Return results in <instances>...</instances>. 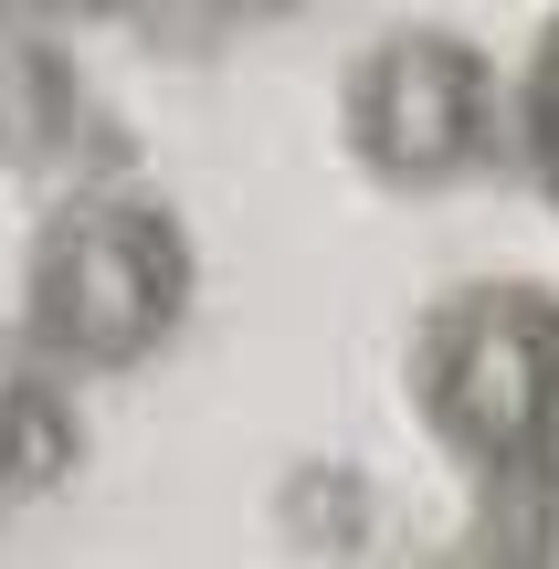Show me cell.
Instances as JSON below:
<instances>
[{
    "label": "cell",
    "mask_w": 559,
    "mask_h": 569,
    "mask_svg": "<svg viewBox=\"0 0 559 569\" xmlns=\"http://www.w3.org/2000/svg\"><path fill=\"white\" fill-rule=\"evenodd\" d=\"M84 96H74V53L42 21H0V169H42L63 159Z\"/></svg>",
    "instance_id": "4"
},
{
    "label": "cell",
    "mask_w": 559,
    "mask_h": 569,
    "mask_svg": "<svg viewBox=\"0 0 559 569\" xmlns=\"http://www.w3.org/2000/svg\"><path fill=\"white\" fill-rule=\"evenodd\" d=\"M74 369L42 359L32 338L0 348V475L11 486H53V475L84 465V422H74Z\"/></svg>",
    "instance_id": "5"
},
{
    "label": "cell",
    "mask_w": 559,
    "mask_h": 569,
    "mask_svg": "<svg viewBox=\"0 0 559 569\" xmlns=\"http://www.w3.org/2000/svg\"><path fill=\"white\" fill-rule=\"evenodd\" d=\"M0 496H11V475H0Z\"/></svg>",
    "instance_id": "9"
},
{
    "label": "cell",
    "mask_w": 559,
    "mask_h": 569,
    "mask_svg": "<svg viewBox=\"0 0 559 569\" xmlns=\"http://www.w3.org/2000/svg\"><path fill=\"white\" fill-rule=\"evenodd\" d=\"M117 0H0V21H42V32H74V21H106Z\"/></svg>",
    "instance_id": "7"
},
{
    "label": "cell",
    "mask_w": 559,
    "mask_h": 569,
    "mask_svg": "<svg viewBox=\"0 0 559 569\" xmlns=\"http://www.w3.org/2000/svg\"><path fill=\"white\" fill-rule=\"evenodd\" d=\"M222 21H286V11H307V0H211Z\"/></svg>",
    "instance_id": "8"
},
{
    "label": "cell",
    "mask_w": 559,
    "mask_h": 569,
    "mask_svg": "<svg viewBox=\"0 0 559 569\" xmlns=\"http://www.w3.org/2000/svg\"><path fill=\"white\" fill-rule=\"evenodd\" d=\"M190 232L148 190H74L53 222L32 232L21 264V338L63 359L74 380H117V369L159 359L190 317Z\"/></svg>",
    "instance_id": "2"
},
{
    "label": "cell",
    "mask_w": 559,
    "mask_h": 569,
    "mask_svg": "<svg viewBox=\"0 0 559 569\" xmlns=\"http://www.w3.org/2000/svg\"><path fill=\"white\" fill-rule=\"evenodd\" d=\"M412 411L486 496H528L559 475V284L476 274L433 296L401 348Z\"/></svg>",
    "instance_id": "1"
},
{
    "label": "cell",
    "mask_w": 559,
    "mask_h": 569,
    "mask_svg": "<svg viewBox=\"0 0 559 569\" xmlns=\"http://www.w3.org/2000/svg\"><path fill=\"white\" fill-rule=\"evenodd\" d=\"M338 138L380 190H455L507 138V74L455 21H401L338 84Z\"/></svg>",
    "instance_id": "3"
},
{
    "label": "cell",
    "mask_w": 559,
    "mask_h": 569,
    "mask_svg": "<svg viewBox=\"0 0 559 569\" xmlns=\"http://www.w3.org/2000/svg\"><path fill=\"white\" fill-rule=\"evenodd\" d=\"M507 138H518V159H528V180H539V201L559 211V11H549V32L528 42V63H518Z\"/></svg>",
    "instance_id": "6"
}]
</instances>
